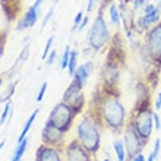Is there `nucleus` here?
<instances>
[{"label":"nucleus","mask_w":161,"mask_h":161,"mask_svg":"<svg viewBox=\"0 0 161 161\" xmlns=\"http://www.w3.org/2000/svg\"><path fill=\"white\" fill-rule=\"evenodd\" d=\"M98 111L101 116L104 127L113 130L114 133L123 132V127L127 123L126 110L123 103L117 94L106 92L104 95H100V103H98Z\"/></svg>","instance_id":"nucleus-1"},{"label":"nucleus","mask_w":161,"mask_h":161,"mask_svg":"<svg viewBox=\"0 0 161 161\" xmlns=\"http://www.w3.org/2000/svg\"><path fill=\"white\" fill-rule=\"evenodd\" d=\"M76 113L73 111V108L69 106L68 103L60 101L59 104H56L54 108L51 110L50 116H48V122H51L59 130L63 133H68L70 130V127L73 125V120L76 117Z\"/></svg>","instance_id":"nucleus-4"},{"label":"nucleus","mask_w":161,"mask_h":161,"mask_svg":"<svg viewBox=\"0 0 161 161\" xmlns=\"http://www.w3.org/2000/svg\"><path fill=\"white\" fill-rule=\"evenodd\" d=\"M149 103L151 101L136 103L135 108L132 111L130 119H127L147 144L151 139V135H153V132H154V119H153L154 111L151 110Z\"/></svg>","instance_id":"nucleus-3"},{"label":"nucleus","mask_w":161,"mask_h":161,"mask_svg":"<svg viewBox=\"0 0 161 161\" xmlns=\"http://www.w3.org/2000/svg\"><path fill=\"white\" fill-rule=\"evenodd\" d=\"M51 16H53V8L50 9V10H48V12L46 13V16H44V19H42V22H41V31L44 30V28H46L47 26V24H48V21H50L51 19Z\"/></svg>","instance_id":"nucleus-26"},{"label":"nucleus","mask_w":161,"mask_h":161,"mask_svg":"<svg viewBox=\"0 0 161 161\" xmlns=\"http://www.w3.org/2000/svg\"><path fill=\"white\" fill-rule=\"evenodd\" d=\"M103 161H111V160H108V158H104V160H103Z\"/></svg>","instance_id":"nucleus-35"},{"label":"nucleus","mask_w":161,"mask_h":161,"mask_svg":"<svg viewBox=\"0 0 161 161\" xmlns=\"http://www.w3.org/2000/svg\"><path fill=\"white\" fill-rule=\"evenodd\" d=\"M154 110H155V111H160V110H161V92H158L157 97H155V103H154Z\"/></svg>","instance_id":"nucleus-29"},{"label":"nucleus","mask_w":161,"mask_h":161,"mask_svg":"<svg viewBox=\"0 0 161 161\" xmlns=\"http://www.w3.org/2000/svg\"><path fill=\"white\" fill-rule=\"evenodd\" d=\"M113 149L116 153V157H117V161H127V153L126 148H125V142L123 141H114L113 142Z\"/></svg>","instance_id":"nucleus-15"},{"label":"nucleus","mask_w":161,"mask_h":161,"mask_svg":"<svg viewBox=\"0 0 161 161\" xmlns=\"http://www.w3.org/2000/svg\"><path fill=\"white\" fill-rule=\"evenodd\" d=\"M82 19H84V12H78V13H76V16H75V19H73L72 31H76V30H78V26L80 25Z\"/></svg>","instance_id":"nucleus-25"},{"label":"nucleus","mask_w":161,"mask_h":161,"mask_svg":"<svg viewBox=\"0 0 161 161\" xmlns=\"http://www.w3.org/2000/svg\"><path fill=\"white\" fill-rule=\"evenodd\" d=\"M53 41H54V37H50V38L47 40L46 47H44V51H42V54H41V60H47L48 54H50V51L53 50Z\"/></svg>","instance_id":"nucleus-21"},{"label":"nucleus","mask_w":161,"mask_h":161,"mask_svg":"<svg viewBox=\"0 0 161 161\" xmlns=\"http://www.w3.org/2000/svg\"><path fill=\"white\" fill-rule=\"evenodd\" d=\"M4 145H6V141H2V142H0V151H2V149H3V147H4Z\"/></svg>","instance_id":"nucleus-33"},{"label":"nucleus","mask_w":161,"mask_h":161,"mask_svg":"<svg viewBox=\"0 0 161 161\" xmlns=\"http://www.w3.org/2000/svg\"><path fill=\"white\" fill-rule=\"evenodd\" d=\"M2 84H3V82H2V78H0V88H2Z\"/></svg>","instance_id":"nucleus-34"},{"label":"nucleus","mask_w":161,"mask_h":161,"mask_svg":"<svg viewBox=\"0 0 161 161\" xmlns=\"http://www.w3.org/2000/svg\"><path fill=\"white\" fill-rule=\"evenodd\" d=\"M70 53H72V50H70V47L66 46L64 47V51L63 54H62V57H60L59 60V64H60V69H68V64H69V59H70Z\"/></svg>","instance_id":"nucleus-20"},{"label":"nucleus","mask_w":161,"mask_h":161,"mask_svg":"<svg viewBox=\"0 0 161 161\" xmlns=\"http://www.w3.org/2000/svg\"><path fill=\"white\" fill-rule=\"evenodd\" d=\"M56 59H57V51H56V48H53V50L50 51V54H48V57H47V64H53L56 62Z\"/></svg>","instance_id":"nucleus-27"},{"label":"nucleus","mask_w":161,"mask_h":161,"mask_svg":"<svg viewBox=\"0 0 161 161\" xmlns=\"http://www.w3.org/2000/svg\"><path fill=\"white\" fill-rule=\"evenodd\" d=\"M15 86H16V84H10L9 89H6V92H4V95H3V97H0V103L10 101V97H12V94L15 92Z\"/></svg>","instance_id":"nucleus-22"},{"label":"nucleus","mask_w":161,"mask_h":161,"mask_svg":"<svg viewBox=\"0 0 161 161\" xmlns=\"http://www.w3.org/2000/svg\"><path fill=\"white\" fill-rule=\"evenodd\" d=\"M104 126L100 116V111H89L79 120L76 126V139L80 142V145L88 151L91 155L100 151L101 147V127Z\"/></svg>","instance_id":"nucleus-2"},{"label":"nucleus","mask_w":161,"mask_h":161,"mask_svg":"<svg viewBox=\"0 0 161 161\" xmlns=\"http://www.w3.org/2000/svg\"><path fill=\"white\" fill-rule=\"evenodd\" d=\"M160 149H161V139L160 138H157V139L154 141V147H153V151L149 153L148 158H147V161H155L158 158V155H160Z\"/></svg>","instance_id":"nucleus-19"},{"label":"nucleus","mask_w":161,"mask_h":161,"mask_svg":"<svg viewBox=\"0 0 161 161\" xmlns=\"http://www.w3.org/2000/svg\"><path fill=\"white\" fill-rule=\"evenodd\" d=\"M28 53H30V47L25 46L24 48H22L21 54H19V57L16 59V62H15V64H13V68H12V70H10V72L15 73V70H18V68L21 69V66H22L24 63H25L26 59H28Z\"/></svg>","instance_id":"nucleus-17"},{"label":"nucleus","mask_w":161,"mask_h":161,"mask_svg":"<svg viewBox=\"0 0 161 161\" xmlns=\"http://www.w3.org/2000/svg\"><path fill=\"white\" fill-rule=\"evenodd\" d=\"M95 3H97V0H88V4H86V10H88V13H91L94 10Z\"/></svg>","instance_id":"nucleus-32"},{"label":"nucleus","mask_w":161,"mask_h":161,"mask_svg":"<svg viewBox=\"0 0 161 161\" xmlns=\"http://www.w3.org/2000/svg\"><path fill=\"white\" fill-rule=\"evenodd\" d=\"M108 16H110V21L114 26H120V21H122V13H120L119 8L116 3H111L108 6Z\"/></svg>","instance_id":"nucleus-16"},{"label":"nucleus","mask_w":161,"mask_h":161,"mask_svg":"<svg viewBox=\"0 0 161 161\" xmlns=\"http://www.w3.org/2000/svg\"><path fill=\"white\" fill-rule=\"evenodd\" d=\"M64 135H66V133L59 130L53 123L47 120L44 127H42V132H41V141L44 145H51V147L60 148L64 142Z\"/></svg>","instance_id":"nucleus-8"},{"label":"nucleus","mask_w":161,"mask_h":161,"mask_svg":"<svg viewBox=\"0 0 161 161\" xmlns=\"http://www.w3.org/2000/svg\"><path fill=\"white\" fill-rule=\"evenodd\" d=\"M42 2H44V0H35L34 4L22 15L21 21L18 22V25H16L18 31H25V30H28V28H32V26L37 24V21H38V18H40V13H41Z\"/></svg>","instance_id":"nucleus-10"},{"label":"nucleus","mask_w":161,"mask_h":161,"mask_svg":"<svg viewBox=\"0 0 161 161\" xmlns=\"http://www.w3.org/2000/svg\"><path fill=\"white\" fill-rule=\"evenodd\" d=\"M108 40H110V31H108V26H107L103 13H100L94 19L92 25L88 31V44L92 50L100 51L106 47Z\"/></svg>","instance_id":"nucleus-5"},{"label":"nucleus","mask_w":161,"mask_h":161,"mask_svg":"<svg viewBox=\"0 0 161 161\" xmlns=\"http://www.w3.org/2000/svg\"><path fill=\"white\" fill-rule=\"evenodd\" d=\"M35 161H63L60 148L41 144L35 153Z\"/></svg>","instance_id":"nucleus-11"},{"label":"nucleus","mask_w":161,"mask_h":161,"mask_svg":"<svg viewBox=\"0 0 161 161\" xmlns=\"http://www.w3.org/2000/svg\"><path fill=\"white\" fill-rule=\"evenodd\" d=\"M28 144H30V138H28V136H26L22 142H18L10 161H21L22 157H24V154H25V151H26V148H28Z\"/></svg>","instance_id":"nucleus-14"},{"label":"nucleus","mask_w":161,"mask_h":161,"mask_svg":"<svg viewBox=\"0 0 161 161\" xmlns=\"http://www.w3.org/2000/svg\"><path fill=\"white\" fill-rule=\"evenodd\" d=\"M92 72H94V63L91 60H89V62H85V63H82L80 66H78L76 72L73 75V80H75L76 84H79L80 86H85Z\"/></svg>","instance_id":"nucleus-12"},{"label":"nucleus","mask_w":161,"mask_h":161,"mask_svg":"<svg viewBox=\"0 0 161 161\" xmlns=\"http://www.w3.org/2000/svg\"><path fill=\"white\" fill-rule=\"evenodd\" d=\"M64 158L66 161H92V155L80 145L78 139L70 141L64 147Z\"/></svg>","instance_id":"nucleus-9"},{"label":"nucleus","mask_w":161,"mask_h":161,"mask_svg":"<svg viewBox=\"0 0 161 161\" xmlns=\"http://www.w3.org/2000/svg\"><path fill=\"white\" fill-rule=\"evenodd\" d=\"M129 161H147V157L142 153H139V154H136V155H133Z\"/></svg>","instance_id":"nucleus-31"},{"label":"nucleus","mask_w":161,"mask_h":161,"mask_svg":"<svg viewBox=\"0 0 161 161\" xmlns=\"http://www.w3.org/2000/svg\"><path fill=\"white\" fill-rule=\"evenodd\" d=\"M88 22H89V18L88 16H84V19H82V22H80V25L78 26V32H82V31L86 28V25H88Z\"/></svg>","instance_id":"nucleus-28"},{"label":"nucleus","mask_w":161,"mask_h":161,"mask_svg":"<svg viewBox=\"0 0 161 161\" xmlns=\"http://www.w3.org/2000/svg\"><path fill=\"white\" fill-rule=\"evenodd\" d=\"M153 119H154V130H161V119H160V114L158 111L154 110V114H153Z\"/></svg>","instance_id":"nucleus-24"},{"label":"nucleus","mask_w":161,"mask_h":161,"mask_svg":"<svg viewBox=\"0 0 161 161\" xmlns=\"http://www.w3.org/2000/svg\"><path fill=\"white\" fill-rule=\"evenodd\" d=\"M145 48L151 56L153 63L161 68V22L145 32Z\"/></svg>","instance_id":"nucleus-7"},{"label":"nucleus","mask_w":161,"mask_h":161,"mask_svg":"<svg viewBox=\"0 0 161 161\" xmlns=\"http://www.w3.org/2000/svg\"><path fill=\"white\" fill-rule=\"evenodd\" d=\"M78 57H79L78 51H72L70 53V59H69V64H68V72L70 76L75 75V72L78 69Z\"/></svg>","instance_id":"nucleus-18"},{"label":"nucleus","mask_w":161,"mask_h":161,"mask_svg":"<svg viewBox=\"0 0 161 161\" xmlns=\"http://www.w3.org/2000/svg\"><path fill=\"white\" fill-rule=\"evenodd\" d=\"M145 3H147V0H133V9L138 10V9H141Z\"/></svg>","instance_id":"nucleus-30"},{"label":"nucleus","mask_w":161,"mask_h":161,"mask_svg":"<svg viewBox=\"0 0 161 161\" xmlns=\"http://www.w3.org/2000/svg\"><path fill=\"white\" fill-rule=\"evenodd\" d=\"M122 135H123V142H125V148H126L127 153V161H129L133 155L142 153V149L145 148L147 142L141 138L139 133L136 132V129L132 126V123L129 120L123 127Z\"/></svg>","instance_id":"nucleus-6"},{"label":"nucleus","mask_w":161,"mask_h":161,"mask_svg":"<svg viewBox=\"0 0 161 161\" xmlns=\"http://www.w3.org/2000/svg\"><path fill=\"white\" fill-rule=\"evenodd\" d=\"M47 86H48V84H47V82H42V85H41V86H40V91H38V94H37V97H35V100H37V103H41V101H42V98H44V95H46Z\"/></svg>","instance_id":"nucleus-23"},{"label":"nucleus","mask_w":161,"mask_h":161,"mask_svg":"<svg viewBox=\"0 0 161 161\" xmlns=\"http://www.w3.org/2000/svg\"><path fill=\"white\" fill-rule=\"evenodd\" d=\"M38 108H35L34 111H32V114L28 117V120L25 122V125H24V127H22V132H21V135L18 136V142H22V141L25 139L26 136H28V133H30V129L32 127V125H34L35 119H37V116H38Z\"/></svg>","instance_id":"nucleus-13"}]
</instances>
